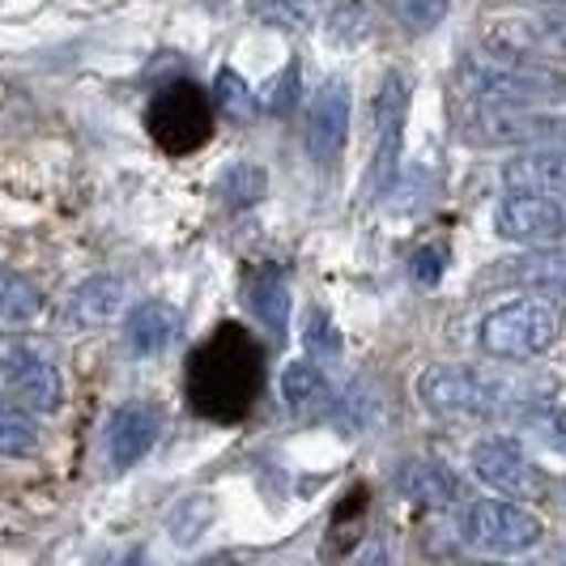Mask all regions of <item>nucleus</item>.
Listing matches in <instances>:
<instances>
[{
    "label": "nucleus",
    "instance_id": "f257e3e1",
    "mask_svg": "<svg viewBox=\"0 0 566 566\" xmlns=\"http://www.w3.org/2000/svg\"><path fill=\"white\" fill-rule=\"evenodd\" d=\"M455 85L478 98V103H499V107H554L566 103V77L533 64V60H503L499 52H478L455 64Z\"/></svg>",
    "mask_w": 566,
    "mask_h": 566
},
{
    "label": "nucleus",
    "instance_id": "f03ea898",
    "mask_svg": "<svg viewBox=\"0 0 566 566\" xmlns=\"http://www.w3.org/2000/svg\"><path fill=\"white\" fill-rule=\"evenodd\" d=\"M563 333V307L554 298H515L507 307H494L478 328V345L490 358L520 363L541 358Z\"/></svg>",
    "mask_w": 566,
    "mask_h": 566
},
{
    "label": "nucleus",
    "instance_id": "7ed1b4c3",
    "mask_svg": "<svg viewBox=\"0 0 566 566\" xmlns=\"http://www.w3.org/2000/svg\"><path fill=\"white\" fill-rule=\"evenodd\" d=\"M541 533L545 528H541L537 515L528 507H520V503H507V499H478L460 515L464 545H473L482 554H499V558L537 549Z\"/></svg>",
    "mask_w": 566,
    "mask_h": 566
},
{
    "label": "nucleus",
    "instance_id": "20e7f679",
    "mask_svg": "<svg viewBox=\"0 0 566 566\" xmlns=\"http://www.w3.org/2000/svg\"><path fill=\"white\" fill-rule=\"evenodd\" d=\"M460 137L473 145H566V115L541 112V107H499L482 103V112H473L460 124Z\"/></svg>",
    "mask_w": 566,
    "mask_h": 566
},
{
    "label": "nucleus",
    "instance_id": "39448f33",
    "mask_svg": "<svg viewBox=\"0 0 566 566\" xmlns=\"http://www.w3.org/2000/svg\"><path fill=\"white\" fill-rule=\"evenodd\" d=\"M469 464H473V478L485 485V490H494V494H503V499H545V473H541L537 464L528 460V452L507 439V434H490L482 443H473V452H469Z\"/></svg>",
    "mask_w": 566,
    "mask_h": 566
},
{
    "label": "nucleus",
    "instance_id": "423d86ee",
    "mask_svg": "<svg viewBox=\"0 0 566 566\" xmlns=\"http://www.w3.org/2000/svg\"><path fill=\"white\" fill-rule=\"evenodd\" d=\"M405 119H409V82H405V73H388L379 94H375V154H370L367 170L370 197H384L397 184Z\"/></svg>",
    "mask_w": 566,
    "mask_h": 566
},
{
    "label": "nucleus",
    "instance_id": "0eeeda50",
    "mask_svg": "<svg viewBox=\"0 0 566 566\" xmlns=\"http://www.w3.org/2000/svg\"><path fill=\"white\" fill-rule=\"evenodd\" d=\"M0 379H4L9 397L30 413H56L64 405V379H60L56 363L27 340H13L0 349Z\"/></svg>",
    "mask_w": 566,
    "mask_h": 566
},
{
    "label": "nucleus",
    "instance_id": "6e6552de",
    "mask_svg": "<svg viewBox=\"0 0 566 566\" xmlns=\"http://www.w3.org/2000/svg\"><path fill=\"white\" fill-rule=\"evenodd\" d=\"M494 234L524 248H545L566 239V205L545 192H511L494 209Z\"/></svg>",
    "mask_w": 566,
    "mask_h": 566
},
{
    "label": "nucleus",
    "instance_id": "1a4fd4ad",
    "mask_svg": "<svg viewBox=\"0 0 566 566\" xmlns=\"http://www.w3.org/2000/svg\"><path fill=\"white\" fill-rule=\"evenodd\" d=\"M349 119H354L349 82L333 77V82L319 85V94L307 107V128H303V142H307V154H312L315 167H333L340 158L345 137H349Z\"/></svg>",
    "mask_w": 566,
    "mask_h": 566
},
{
    "label": "nucleus",
    "instance_id": "9d476101",
    "mask_svg": "<svg viewBox=\"0 0 566 566\" xmlns=\"http://www.w3.org/2000/svg\"><path fill=\"white\" fill-rule=\"evenodd\" d=\"M149 128L154 137L167 145V149H192L209 137V103L197 85H170L158 94L154 112H149Z\"/></svg>",
    "mask_w": 566,
    "mask_h": 566
},
{
    "label": "nucleus",
    "instance_id": "9b49d317",
    "mask_svg": "<svg viewBox=\"0 0 566 566\" xmlns=\"http://www.w3.org/2000/svg\"><path fill=\"white\" fill-rule=\"evenodd\" d=\"M485 39L499 56H566V9L537 18H499Z\"/></svg>",
    "mask_w": 566,
    "mask_h": 566
},
{
    "label": "nucleus",
    "instance_id": "f8f14e48",
    "mask_svg": "<svg viewBox=\"0 0 566 566\" xmlns=\"http://www.w3.org/2000/svg\"><path fill=\"white\" fill-rule=\"evenodd\" d=\"M158 430H163L158 409H149L142 400L119 405L107 422V455H112L115 469H133L137 460H145L149 448L158 443Z\"/></svg>",
    "mask_w": 566,
    "mask_h": 566
},
{
    "label": "nucleus",
    "instance_id": "ddd939ff",
    "mask_svg": "<svg viewBox=\"0 0 566 566\" xmlns=\"http://www.w3.org/2000/svg\"><path fill=\"white\" fill-rule=\"evenodd\" d=\"M511 192H545V197H566V149L558 145H533L520 158L503 167Z\"/></svg>",
    "mask_w": 566,
    "mask_h": 566
},
{
    "label": "nucleus",
    "instance_id": "4468645a",
    "mask_svg": "<svg viewBox=\"0 0 566 566\" xmlns=\"http://www.w3.org/2000/svg\"><path fill=\"white\" fill-rule=\"evenodd\" d=\"M124 298H128V285L119 282L115 273H94L69 294L64 319H69V328H103V324L119 319Z\"/></svg>",
    "mask_w": 566,
    "mask_h": 566
},
{
    "label": "nucleus",
    "instance_id": "2eb2a0df",
    "mask_svg": "<svg viewBox=\"0 0 566 566\" xmlns=\"http://www.w3.org/2000/svg\"><path fill=\"white\" fill-rule=\"evenodd\" d=\"M392 485L409 503H418V507H452L455 499H460V482H455L452 469L439 464V460H426V455L405 460L392 473Z\"/></svg>",
    "mask_w": 566,
    "mask_h": 566
},
{
    "label": "nucleus",
    "instance_id": "dca6fc26",
    "mask_svg": "<svg viewBox=\"0 0 566 566\" xmlns=\"http://www.w3.org/2000/svg\"><path fill=\"white\" fill-rule=\"evenodd\" d=\"M179 328H184L179 307L154 298V303H142L137 312H128V319H124V340H128V349L137 358H158V354L170 349V340L179 337Z\"/></svg>",
    "mask_w": 566,
    "mask_h": 566
},
{
    "label": "nucleus",
    "instance_id": "f3484780",
    "mask_svg": "<svg viewBox=\"0 0 566 566\" xmlns=\"http://www.w3.org/2000/svg\"><path fill=\"white\" fill-rule=\"evenodd\" d=\"M282 400L285 409L298 413V418H312L319 409H333V392H328L324 367L312 363V358H294L282 370Z\"/></svg>",
    "mask_w": 566,
    "mask_h": 566
},
{
    "label": "nucleus",
    "instance_id": "a211bd4d",
    "mask_svg": "<svg viewBox=\"0 0 566 566\" xmlns=\"http://www.w3.org/2000/svg\"><path fill=\"white\" fill-rule=\"evenodd\" d=\"M252 312L273 337H285V328H290V277H285V269L260 264L252 282Z\"/></svg>",
    "mask_w": 566,
    "mask_h": 566
},
{
    "label": "nucleus",
    "instance_id": "6ab92c4d",
    "mask_svg": "<svg viewBox=\"0 0 566 566\" xmlns=\"http://www.w3.org/2000/svg\"><path fill=\"white\" fill-rule=\"evenodd\" d=\"M264 188H269V170L260 167V163H248V158L230 163L218 175V197H222L227 209H252V205L264 200Z\"/></svg>",
    "mask_w": 566,
    "mask_h": 566
},
{
    "label": "nucleus",
    "instance_id": "aec40b11",
    "mask_svg": "<svg viewBox=\"0 0 566 566\" xmlns=\"http://www.w3.org/2000/svg\"><path fill=\"white\" fill-rule=\"evenodd\" d=\"M43 312V290L18 269H0V324H30Z\"/></svg>",
    "mask_w": 566,
    "mask_h": 566
},
{
    "label": "nucleus",
    "instance_id": "412c9836",
    "mask_svg": "<svg viewBox=\"0 0 566 566\" xmlns=\"http://www.w3.org/2000/svg\"><path fill=\"white\" fill-rule=\"evenodd\" d=\"M375 30H379V13H375L370 0H340L337 9L328 13V39L340 43V48L367 43V39H375Z\"/></svg>",
    "mask_w": 566,
    "mask_h": 566
},
{
    "label": "nucleus",
    "instance_id": "4be33fe9",
    "mask_svg": "<svg viewBox=\"0 0 566 566\" xmlns=\"http://www.w3.org/2000/svg\"><path fill=\"white\" fill-rule=\"evenodd\" d=\"M213 515H218V507H213V499L209 494H188L179 507L170 511L167 520V533L175 545H192V541L205 537V528L213 524Z\"/></svg>",
    "mask_w": 566,
    "mask_h": 566
},
{
    "label": "nucleus",
    "instance_id": "5701e85b",
    "mask_svg": "<svg viewBox=\"0 0 566 566\" xmlns=\"http://www.w3.org/2000/svg\"><path fill=\"white\" fill-rule=\"evenodd\" d=\"M39 448V422L22 405H0V455H30Z\"/></svg>",
    "mask_w": 566,
    "mask_h": 566
},
{
    "label": "nucleus",
    "instance_id": "b1692460",
    "mask_svg": "<svg viewBox=\"0 0 566 566\" xmlns=\"http://www.w3.org/2000/svg\"><path fill=\"white\" fill-rule=\"evenodd\" d=\"M303 349L312 354L315 363H337L340 349H345V345H340L337 324L319 312V307H312L307 319H303Z\"/></svg>",
    "mask_w": 566,
    "mask_h": 566
},
{
    "label": "nucleus",
    "instance_id": "393cba45",
    "mask_svg": "<svg viewBox=\"0 0 566 566\" xmlns=\"http://www.w3.org/2000/svg\"><path fill=\"white\" fill-rule=\"evenodd\" d=\"M213 98H218V107L227 112V119H252V112H255L252 90H248V82H243L234 69H222V73H218Z\"/></svg>",
    "mask_w": 566,
    "mask_h": 566
},
{
    "label": "nucleus",
    "instance_id": "a878e982",
    "mask_svg": "<svg viewBox=\"0 0 566 566\" xmlns=\"http://www.w3.org/2000/svg\"><path fill=\"white\" fill-rule=\"evenodd\" d=\"M400 13V22L413 30V34H430V30L443 27L452 0H392Z\"/></svg>",
    "mask_w": 566,
    "mask_h": 566
},
{
    "label": "nucleus",
    "instance_id": "bb28decb",
    "mask_svg": "<svg viewBox=\"0 0 566 566\" xmlns=\"http://www.w3.org/2000/svg\"><path fill=\"white\" fill-rule=\"evenodd\" d=\"M528 426L537 430V439L549 448V452H558V455H566V405L563 409H537L533 418H528Z\"/></svg>",
    "mask_w": 566,
    "mask_h": 566
},
{
    "label": "nucleus",
    "instance_id": "cd10ccee",
    "mask_svg": "<svg viewBox=\"0 0 566 566\" xmlns=\"http://www.w3.org/2000/svg\"><path fill=\"white\" fill-rule=\"evenodd\" d=\"M443 264H448V248H443V243H434V248H418V252H413L409 273H413V282L418 285H439Z\"/></svg>",
    "mask_w": 566,
    "mask_h": 566
},
{
    "label": "nucleus",
    "instance_id": "c85d7f7f",
    "mask_svg": "<svg viewBox=\"0 0 566 566\" xmlns=\"http://www.w3.org/2000/svg\"><path fill=\"white\" fill-rule=\"evenodd\" d=\"M264 13H273V18H282L290 27H298V22H307V9H312V0H255Z\"/></svg>",
    "mask_w": 566,
    "mask_h": 566
},
{
    "label": "nucleus",
    "instance_id": "c756f323",
    "mask_svg": "<svg viewBox=\"0 0 566 566\" xmlns=\"http://www.w3.org/2000/svg\"><path fill=\"white\" fill-rule=\"evenodd\" d=\"M290 82H298V64H290V69H285V85H290ZM285 98H290V90H282V98L273 103V112H282V107H285Z\"/></svg>",
    "mask_w": 566,
    "mask_h": 566
},
{
    "label": "nucleus",
    "instance_id": "7c9ffc66",
    "mask_svg": "<svg viewBox=\"0 0 566 566\" xmlns=\"http://www.w3.org/2000/svg\"><path fill=\"white\" fill-rule=\"evenodd\" d=\"M549 4H558V9H566V0H549Z\"/></svg>",
    "mask_w": 566,
    "mask_h": 566
},
{
    "label": "nucleus",
    "instance_id": "2f4dec72",
    "mask_svg": "<svg viewBox=\"0 0 566 566\" xmlns=\"http://www.w3.org/2000/svg\"><path fill=\"white\" fill-rule=\"evenodd\" d=\"M563 511H566V499H563Z\"/></svg>",
    "mask_w": 566,
    "mask_h": 566
}]
</instances>
